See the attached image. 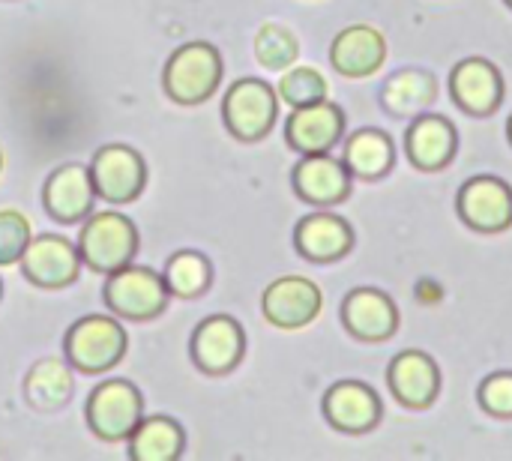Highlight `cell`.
<instances>
[{
	"label": "cell",
	"mask_w": 512,
	"mask_h": 461,
	"mask_svg": "<svg viewBox=\"0 0 512 461\" xmlns=\"http://www.w3.org/2000/svg\"><path fill=\"white\" fill-rule=\"evenodd\" d=\"M222 81V57L210 42L177 48L165 66V90L180 105H198L216 93Z\"/></svg>",
	"instance_id": "6da1fadb"
},
{
	"label": "cell",
	"mask_w": 512,
	"mask_h": 461,
	"mask_svg": "<svg viewBox=\"0 0 512 461\" xmlns=\"http://www.w3.org/2000/svg\"><path fill=\"white\" fill-rule=\"evenodd\" d=\"M135 249H138V231L120 213H96L81 228L78 255L96 273H114L126 267Z\"/></svg>",
	"instance_id": "7a4b0ae2"
},
{
	"label": "cell",
	"mask_w": 512,
	"mask_h": 461,
	"mask_svg": "<svg viewBox=\"0 0 512 461\" xmlns=\"http://www.w3.org/2000/svg\"><path fill=\"white\" fill-rule=\"evenodd\" d=\"M168 285L165 276L147 270V267H120L111 273L105 285V303L114 315L129 321H150L162 315L168 306Z\"/></svg>",
	"instance_id": "3957f363"
},
{
	"label": "cell",
	"mask_w": 512,
	"mask_h": 461,
	"mask_svg": "<svg viewBox=\"0 0 512 461\" xmlns=\"http://www.w3.org/2000/svg\"><path fill=\"white\" fill-rule=\"evenodd\" d=\"M126 354V333L114 318L87 315L66 336V357L81 372H105Z\"/></svg>",
	"instance_id": "277c9868"
},
{
	"label": "cell",
	"mask_w": 512,
	"mask_h": 461,
	"mask_svg": "<svg viewBox=\"0 0 512 461\" xmlns=\"http://www.w3.org/2000/svg\"><path fill=\"white\" fill-rule=\"evenodd\" d=\"M141 393L129 381H105L87 399V423L102 441H123L141 423Z\"/></svg>",
	"instance_id": "5b68a950"
},
{
	"label": "cell",
	"mask_w": 512,
	"mask_h": 461,
	"mask_svg": "<svg viewBox=\"0 0 512 461\" xmlns=\"http://www.w3.org/2000/svg\"><path fill=\"white\" fill-rule=\"evenodd\" d=\"M222 117L240 141H258L276 120V93L261 78H240L225 93Z\"/></svg>",
	"instance_id": "8992f818"
},
{
	"label": "cell",
	"mask_w": 512,
	"mask_h": 461,
	"mask_svg": "<svg viewBox=\"0 0 512 461\" xmlns=\"http://www.w3.org/2000/svg\"><path fill=\"white\" fill-rule=\"evenodd\" d=\"M90 177L96 186V195L108 204H129L144 192L147 183V168L144 159L123 144H108L96 150Z\"/></svg>",
	"instance_id": "52a82bcc"
},
{
	"label": "cell",
	"mask_w": 512,
	"mask_h": 461,
	"mask_svg": "<svg viewBox=\"0 0 512 461\" xmlns=\"http://www.w3.org/2000/svg\"><path fill=\"white\" fill-rule=\"evenodd\" d=\"M78 264H81L78 249L66 237H57V234L36 237L33 243H27V249L21 255L24 276L39 288L72 285L78 276Z\"/></svg>",
	"instance_id": "ba28073f"
},
{
	"label": "cell",
	"mask_w": 512,
	"mask_h": 461,
	"mask_svg": "<svg viewBox=\"0 0 512 461\" xmlns=\"http://www.w3.org/2000/svg\"><path fill=\"white\" fill-rule=\"evenodd\" d=\"M192 357L201 372L225 375L243 357V330L228 315L204 318L192 333Z\"/></svg>",
	"instance_id": "9c48e42d"
},
{
	"label": "cell",
	"mask_w": 512,
	"mask_h": 461,
	"mask_svg": "<svg viewBox=\"0 0 512 461\" xmlns=\"http://www.w3.org/2000/svg\"><path fill=\"white\" fill-rule=\"evenodd\" d=\"M321 312V291L315 282L303 276H285L276 279L264 291V315L270 324L282 330H297L306 327L318 318Z\"/></svg>",
	"instance_id": "30bf717a"
},
{
	"label": "cell",
	"mask_w": 512,
	"mask_h": 461,
	"mask_svg": "<svg viewBox=\"0 0 512 461\" xmlns=\"http://www.w3.org/2000/svg\"><path fill=\"white\" fill-rule=\"evenodd\" d=\"M459 213L477 231H504L512 225V189L498 177H474L459 192Z\"/></svg>",
	"instance_id": "8fae6325"
},
{
	"label": "cell",
	"mask_w": 512,
	"mask_h": 461,
	"mask_svg": "<svg viewBox=\"0 0 512 461\" xmlns=\"http://www.w3.org/2000/svg\"><path fill=\"white\" fill-rule=\"evenodd\" d=\"M96 201V186L87 168L81 165H63L57 168L48 183H45V210L57 219V222H81L84 216H90Z\"/></svg>",
	"instance_id": "7c38bea8"
},
{
	"label": "cell",
	"mask_w": 512,
	"mask_h": 461,
	"mask_svg": "<svg viewBox=\"0 0 512 461\" xmlns=\"http://www.w3.org/2000/svg\"><path fill=\"white\" fill-rule=\"evenodd\" d=\"M342 126H345L342 111L333 102L321 99L294 108V114L288 117V141L300 153H327L339 141Z\"/></svg>",
	"instance_id": "4fadbf2b"
},
{
	"label": "cell",
	"mask_w": 512,
	"mask_h": 461,
	"mask_svg": "<svg viewBox=\"0 0 512 461\" xmlns=\"http://www.w3.org/2000/svg\"><path fill=\"white\" fill-rule=\"evenodd\" d=\"M342 315H345V327L363 342H381V339L393 336L399 327V312H396L393 300L372 288H360V291L348 294Z\"/></svg>",
	"instance_id": "5bb4252c"
},
{
	"label": "cell",
	"mask_w": 512,
	"mask_h": 461,
	"mask_svg": "<svg viewBox=\"0 0 512 461\" xmlns=\"http://www.w3.org/2000/svg\"><path fill=\"white\" fill-rule=\"evenodd\" d=\"M384 57H387L384 36L369 24H354V27L342 30L330 51L333 66L348 78L372 75L384 63Z\"/></svg>",
	"instance_id": "9a60e30c"
},
{
	"label": "cell",
	"mask_w": 512,
	"mask_h": 461,
	"mask_svg": "<svg viewBox=\"0 0 512 461\" xmlns=\"http://www.w3.org/2000/svg\"><path fill=\"white\" fill-rule=\"evenodd\" d=\"M450 90H453V99L465 111L483 117V114H492L501 102V75L492 63L471 57L453 69Z\"/></svg>",
	"instance_id": "2e32d148"
},
{
	"label": "cell",
	"mask_w": 512,
	"mask_h": 461,
	"mask_svg": "<svg viewBox=\"0 0 512 461\" xmlns=\"http://www.w3.org/2000/svg\"><path fill=\"white\" fill-rule=\"evenodd\" d=\"M390 387L402 405L426 408L438 396L441 375H438V366L432 363V357H426L420 351H405L390 366Z\"/></svg>",
	"instance_id": "e0dca14e"
},
{
	"label": "cell",
	"mask_w": 512,
	"mask_h": 461,
	"mask_svg": "<svg viewBox=\"0 0 512 461\" xmlns=\"http://www.w3.org/2000/svg\"><path fill=\"white\" fill-rule=\"evenodd\" d=\"M294 189L312 204H336L348 195V168L327 153H306L294 171Z\"/></svg>",
	"instance_id": "ac0fdd59"
},
{
	"label": "cell",
	"mask_w": 512,
	"mask_h": 461,
	"mask_svg": "<svg viewBox=\"0 0 512 461\" xmlns=\"http://www.w3.org/2000/svg\"><path fill=\"white\" fill-rule=\"evenodd\" d=\"M324 414L339 432H369L381 417V405L369 387L345 381L324 396Z\"/></svg>",
	"instance_id": "d6986e66"
},
{
	"label": "cell",
	"mask_w": 512,
	"mask_h": 461,
	"mask_svg": "<svg viewBox=\"0 0 512 461\" xmlns=\"http://www.w3.org/2000/svg\"><path fill=\"white\" fill-rule=\"evenodd\" d=\"M351 228L339 216L315 213L297 225V249L318 264L336 261L351 249Z\"/></svg>",
	"instance_id": "ffe728a7"
},
{
	"label": "cell",
	"mask_w": 512,
	"mask_h": 461,
	"mask_svg": "<svg viewBox=\"0 0 512 461\" xmlns=\"http://www.w3.org/2000/svg\"><path fill=\"white\" fill-rule=\"evenodd\" d=\"M456 150V132L441 117H420L408 132V156L417 168L435 171L450 162Z\"/></svg>",
	"instance_id": "44dd1931"
},
{
	"label": "cell",
	"mask_w": 512,
	"mask_h": 461,
	"mask_svg": "<svg viewBox=\"0 0 512 461\" xmlns=\"http://www.w3.org/2000/svg\"><path fill=\"white\" fill-rule=\"evenodd\" d=\"M183 429L168 417H141L129 435V456L135 461H174L183 453Z\"/></svg>",
	"instance_id": "7402d4cb"
},
{
	"label": "cell",
	"mask_w": 512,
	"mask_h": 461,
	"mask_svg": "<svg viewBox=\"0 0 512 461\" xmlns=\"http://www.w3.org/2000/svg\"><path fill=\"white\" fill-rule=\"evenodd\" d=\"M24 396L36 411H57L72 396V372L60 360H42L24 381Z\"/></svg>",
	"instance_id": "603a6c76"
},
{
	"label": "cell",
	"mask_w": 512,
	"mask_h": 461,
	"mask_svg": "<svg viewBox=\"0 0 512 461\" xmlns=\"http://www.w3.org/2000/svg\"><path fill=\"white\" fill-rule=\"evenodd\" d=\"M345 162H348L351 174L381 177L393 165V141L378 129H363V132L351 135V141L345 147Z\"/></svg>",
	"instance_id": "cb8c5ba5"
},
{
	"label": "cell",
	"mask_w": 512,
	"mask_h": 461,
	"mask_svg": "<svg viewBox=\"0 0 512 461\" xmlns=\"http://www.w3.org/2000/svg\"><path fill=\"white\" fill-rule=\"evenodd\" d=\"M384 102L393 114H420L435 102V81L426 72H399L387 81Z\"/></svg>",
	"instance_id": "d4e9b609"
},
{
	"label": "cell",
	"mask_w": 512,
	"mask_h": 461,
	"mask_svg": "<svg viewBox=\"0 0 512 461\" xmlns=\"http://www.w3.org/2000/svg\"><path fill=\"white\" fill-rule=\"evenodd\" d=\"M213 279L210 261L201 252H177L165 267V285L177 297H198Z\"/></svg>",
	"instance_id": "484cf974"
},
{
	"label": "cell",
	"mask_w": 512,
	"mask_h": 461,
	"mask_svg": "<svg viewBox=\"0 0 512 461\" xmlns=\"http://www.w3.org/2000/svg\"><path fill=\"white\" fill-rule=\"evenodd\" d=\"M255 54L267 69H285L297 60V39L279 24H267L255 36Z\"/></svg>",
	"instance_id": "4316f807"
},
{
	"label": "cell",
	"mask_w": 512,
	"mask_h": 461,
	"mask_svg": "<svg viewBox=\"0 0 512 461\" xmlns=\"http://www.w3.org/2000/svg\"><path fill=\"white\" fill-rule=\"evenodd\" d=\"M279 96L285 102H291L294 108L300 105H312V102H321L327 96V81L321 72L309 69V66H300V69H291L282 81H279Z\"/></svg>",
	"instance_id": "83f0119b"
},
{
	"label": "cell",
	"mask_w": 512,
	"mask_h": 461,
	"mask_svg": "<svg viewBox=\"0 0 512 461\" xmlns=\"http://www.w3.org/2000/svg\"><path fill=\"white\" fill-rule=\"evenodd\" d=\"M30 243V225L18 210H0V267L18 264Z\"/></svg>",
	"instance_id": "f1b7e54d"
},
{
	"label": "cell",
	"mask_w": 512,
	"mask_h": 461,
	"mask_svg": "<svg viewBox=\"0 0 512 461\" xmlns=\"http://www.w3.org/2000/svg\"><path fill=\"white\" fill-rule=\"evenodd\" d=\"M480 405L495 414V417H512V375L501 372L492 375L483 387H480Z\"/></svg>",
	"instance_id": "f546056e"
},
{
	"label": "cell",
	"mask_w": 512,
	"mask_h": 461,
	"mask_svg": "<svg viewBox=\"0 0 512 461\" xmlns=\"http://www.w3.org/2000/svg\"><path fill=\"white\" fill-rule=\"evenodd\" d=\"M0 171H3V150H0Z\"/></svg>",
	"instance_id": "4dcf8cb0"
},
{
	"label": "cell",
	"mask_w": 512,
	"mask_h": 461,
	"mask_svg": "<svg viewBox=\"0 0 512 461\" xmlns=\"http://www.w3.org/2000/svg\"><path fill=\"white\" fill-rule=\"evenodd\" d=\"M510 138H512V120H510Z\"/></svg>",
	"instance_id": "1f68e13d"
},
{
	"label": "cell",
	"mask_w": 512,
	"mask_h": 461,
	"mask_svg": "<svg viewBox=\"0 0 512 461\" xmlns=\"http://www.w3.org/2000/svg\"><path fill=\"white\" fill-rule=\"evenodd\" d=\"M507 3H510V6H512V0H507Z\"/></svg>",
	"instance_id": "d6a6232c"
}]
</instances>
